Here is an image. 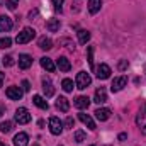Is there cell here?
Listing matches in <instances>:
<instances>
[{
	"label": "cell",
	"instance_id": "obj_1",
	"mask_svg": "<svg viewBox=\"0 0 146 146\" xmlns=\"http://www.w3.org/2000/svg\"><path fill=\"white\" fill-rule=\"evenodd\" d=\"M34 36H36V31H34L33 27H24L22 33L17 34L15 41H17V44H27L29 41H33V37Z\"/></svg>",
	"mask_w": 146,
	"mask_h": 146
},
{
	"label": "cell",
	"instance_id": "obj_2",
	"mask_svg": "<svg viewBox=\"0 0 146 146\" xmlns=\"http://www.w3.org/2000/svg\"><path fill=\"white\" fill-rule=\"evenodd\" d=\"M92 83V78H90V75L87 72H80L76 75V80H75V85H76V88H80V90H85L88 85Z\"/></svg>",
	"mask_w": 146,
	"mask_h": 146
},
{
	"label": "cell",
	"instance_id": "obj_3",
	"mask_svg": "<svg viewBox=\"0 0 146 146\" xmlns=\"http://www.w3.org/2000/svg\"><path fill=\"white\" fill-rule=\"evenodd\" d=\"M29 121H31V114H29V110L26 109V107H19V109L15 110V122L27 124Z\"/></svg>",
	"mask_w": 146,
	"mask_h": 146
},
{
	"label": "cell",
	"instance_id": "obj_4",
	"mask_svg": "<svg viewBox=\"0 0 146 146\" xmlns=\"http://www.w3.org/2000/svg\"><path fill=\"white\" fill-rule=\"evenodd\" d=\"M136 124L139 126L141 133L146 136V104H143V107H141L139 114H138V117H136Z\"/></svg>",
	"mask_w": 146,
	"mask_h": 146
},
{
	"label": "cell",
	"instance_id": "obj_5",
	"mask_svg": "<svg viewBox=\"0 0 146 146\" xmlns=\"http://www.w3.org/2000/svg\"><path fill=\"white\" fill-rule=\"evenodd\" d=\"M126 85H127V78H126V76H117V78L112 80V83H110V90H112V92H121Z\"/></svg>",
	"mask_w": 146,
	"mask_h": 146
},
{
	"label": "cell",
	"instance_id": "obj_6",
	"mask_svg": "<svg viewBox=\"0 0 146 146\" xmlns=\"http://www.w3.org/2000/svg\"><path fill=\"white\" fill-rule=\"evenodd\" d=\"M49 131H51L54 136L61 134V131H63V122H61L58 117H51V119H49Z\"/></svg>",
	"mask_w": 146,
	"mask_h": 146
},
{
	"label": "cell",
	"instance_id": "obj_7",
	"mask_svg": "<svg viewBox=\"0 0 146 146\" xmlns=\"http://www.w3.org/2000/svg\"><path fill=\"white\" fill-rule=\"evenodd\" d=\"M95 73H97V78H99V80H107L112 72H110V66H109V65L102 63V65H99V66L95 68Z\"/></svg>",
	"mask_w": 146,
	"mask_h": 146
},
{
	"label": "cell",
	"instance_id": "obj_8",
	"mask_svg": "<svg viewBox=\"0 0 146 146\" xmlns=\"http://www.w3.org/2000/svg\"><path fill=\"white\" fill-rule=\"evenodd\" d=\"M5 95H7L10 100H21V99H22V90L14 85V87H9V88L5 90Z\"/></svg>",
	"mask_w": 146,
	"mask_h": 146
},
{
	"label": "cell",
	"instance_id": "obj_9",
	"mask_svg": "<svg viewBox=\"0 0 146 146\" xmlns=\"http://www.w3.org/2000/svg\"><path fill=\"white\" fill-rule=\"evenodd\" d=\"M42 92H44L46 97H53L54 95V87H53L49 78H42Z\"/></svg>",
	"mask_w": 146,
	"mask_h": 146
},
{
	"label": "cell",
	"instance_id": "obj_10",
	"mask_svg": "<svg viewBox=\"0 0 146 146\" xmlns=\"http://www.w3.org/2000/svg\"><path fill=\"white\" fill-rule=\"evenodd\" d=\"M12 29V19L7 15H0V31L2 33H9Z\"/></svg>",
	"mask_w": 146,
	"mask_h": 146
},
{
	"label": "cell",
	"instance_id": "obj_11",
	"mask_svg": "<svg viewBox=\"0 0 146 146\" xmlns=\"http://www.w3.org/2000/svg\"><path fill=\"white\" fill-rule=\"evenodd\" d=\"M41 66H42L46 72H49V73H53L54 70H56V65H54L53 60L48 58V56H42V58H41Z\"/></svg>",
	"mask_w": 146,
	"mask_h": 146
},
{
	"label": "cell",
	"instance_id": "obj_12",
	"mask_svg": "<svg viewBox=\"0 0 146 146\" xmlns=\"http://www.w3.org/2000/svg\"><path fill=\"white\" fill-rule=\"evenodd\" d=\"M106 100H107V92H106V88H104V87L97 88V90H95V97H94V102H97V104H104Z\"/></svg>",
	"mask_w": 146,
	"mask_h": 146
},
{
	"label": "cell",
	"instance_id": "obj_13",
	"mask_svg": "<svg viewBox=\"0 0 146 146\" xmlns=\"http://www.w3.org/2000/svg\"><path fill=\"white\" fill-rule=\"evenodd\" d=\"M31 65H33V58H31L29 54H21V56H19V68L27 70Z\"/></svg>",
	"mask_w": 146,
	"mask_h": 146
},
{
	"label": "cell",
	"instance_id": "obj_14",
	"mask_svg": "<svg viewBox=\"0 0 146 146\" xmlns=\"http://www.w3.org/2000/svg\"><path fill=\"white\" fill-rule=\"evenodd\" d=\"M75 107L76 109H87L88 107V104H90V99L88 97H85V95H80V97H76L75 99Z\"/></svg>",
	"mask_w": 146,
	"mask_h": 146
},
{
	"label": "cell",
	"instance_id": "obj_15",
	"mask_svg": "<svg viewBox=\"0 0 146 146\" xmlns=\"http://www.w3.org/2000/svg\"><path fill=\"white\" fill-rule=\"evenodd\" d=\"M56 107H58V110H61V112H68V110H70V102H68V99H66V97H58V99H56Z\"/></svg>",
	"mask_w": 146,
	"mask_h": 146
},
{
	"label": "cell",
	"instance_id": "obj_16",
	"mask_svg": "<svg viewBox=\"0 0 146 146\" xmlns=\"http://www.w3.org/2000/svg\"><path fill=\"white\" fill-rule=\"evenodd\" d=\"M27 141H29V136L26 133H19L14 138V146H27Z\"/></svg>",
	"mask_w": 146,
	"mask_h": 146
},
{
	"label": "cell",
	"instance_id": "obj_17",
	"mask_svg": "<svg viewBox=\"0 0 146 146\" xmlns=\"http://www.w3.org/2000/svg\"><path fill=\"white\" fill-rule=\"evenodd\" d=\"M78 119L85 124V126H88V129H95V122H94V119L88 115V114H83V112H80L78 114Z\"/></svg>",
	"mask_w": 146,
	"mask_h": 146
},
{
	"label": "cell",
	"instance_id": "obj_18",
	"mask_svg": "<svg viewBox=\"0 0 146 146\" xmlns=\"http://www.w3.org/2000/svg\"><path fill=\"white\" fill-rule=\"evenodd\" d=\"M56 65H58V68H60L61 72H70V68H72V65H70L68 58H65V56H60V58H58V61H56Z\"/></svg>",
	"mask_w": 146,
	"mask_h": 146
},
{
	"label": "cell",
	"instance_id": "obj_19",
	"mask_svg": "<svg viewBox=\"0 0 146 146\" xmlns=\"http://www.w3.org/2000/svg\"><path fill=\"white\" fill-rule=\"evenodd\" d=\"M33 102H34V106H37L39 109H42V110L49 109V104H48L46 99H42L41 95H34V97H33Z\"/></svg>",
	"mask_w": 146,
	"mask_h": 146
},
{
	"label": "cell",
	"instance_id": "obj_20",
	"mask_svg": "<svg viewBox=\"0 0 146 146\" xmlns=\"http://www.w3.org/2000/svg\"><path fill=\"white\" fill-rule=\"evenodd\" d=\"M102 7V0H88V12L90 14H97Z\"/></svg>",
	"mask_w": 146,
	"mask_h": 146
},
{
	"label": "cell",
	"instance_id": "obj_21",
	"mask_svg": "<svg viewBox=\"0 0 146 146\" xmlns=\"http://www.w3.org/2000/svg\"><path fill=\"white\" fill-rule=\"evenodd\" d=\"M95 117L99 119V121H107L110 117V109H97L95 110Z\"/></svg>",
	"mask_w": 146,
	"mask_h": 146
},
{
	"label": "cell",
	"instance_id": "obj_22",
	"mask_svg": "<svg viewBox=\"0 0 146 146\" xmlns=\"http://www.w3.org/2000/svg\"><path fill=\"white\" fill-rule=\"evenodd\" d=\"M46 29L51 31V33H56L60 29V19H49L46 22Z\"/></svg>",
	"mask_w": 146,
	"mask_h": 146
},
{
	"label": "cell",
	"instance_id": "obj_23",
	"mask_svg": "<svg viewBox=\"0 0 146 146\" xmlns=\"http://www.w3.org/2000/svg\"><path fill=\"white\" fill-rule=\"evenodd\" d=\"M39 48L49 51V49L53 48V41H51L49 37H41V39H39Z\"/></svg>",
	"mask_w": 146,
	"mask_h": 146
},
{
	"label": "cell",
	"instance_id": "obj_24",
	"mask_svg": "<svg viewBox=\"0 0 146 146\" xmlns=\"http://www.w3.org/2000/svg\"><path fill=\"white\" fill-rule=\"evenodd\" d=\"M88 39H90V33H88V31H85V29H80V31H78V41H80L82 44H87Z\"/></svg>",
	"mask_w": 146,
	"mask_h": 146
},
{
	"label": "cell",
	"instance_id": "obj_25",
	"mask_svg": "<svg viewBox=\"0 0 146 146\" xmlns=\"http://www.w3.org/2000/svg\"><path fill=\"white\" fill-rule=\"evenodd\" d=\"M61 87H63V90H65V92H72V90H73V80L65 78V80L61 82Z\"/></svg>",
	"mask_w": 146,
	"mask_h": 146
},
{
	"label": "cell",
	"instance_id": "obj_26",
	"mask_svg": "<svg viewBox=\"0 0 146 146\" xmlns=\"http://www.w3.org/2000/svg\"><path fill=\"white\" fill-rule=\"evenodd\" d=\"M0 131H2V133H10V131H12V122H10V121L2 122V124H0Z\"/></svg>",
	"mask_w": 146,
	"mask_h": 146
},
{
	"label": "cell",
	"instance_id": "obj_27",
	"mask_svg": "<svg viewBox=\"0 0 146 146\" xmlns=\"http://www.w3.org/2000/svg\"><path fill=\"white\" fill-rule=\"evenodd\" d=\"M73 139H75L76 143H82V141H85V133H83V131H75V134H73Z\"/></svg>",
	"mask_w": 146,
	"mask_h": 146
},
{
	"label": "cell",
	"instance_id": "obj_28",
	"mask_svg": "<svg viewBox=\"0 0 146 146\" xmlns=\"http://www.w3.org/2000/svg\"><path fill=\"white\" fill-rule=\"evenodd\" d=\"M10 44H12V39H10V37H2V39H0V48H2V49L10 48Z\"/></svg>",
	"mask_w": 146,
	"mask_h": 146
},
{
	"label": "cell",
	"instance_id": "obj_29",
	"mask_svg": "<svg viewBox=\"0 0 146 146\" xmlns=\"http://www.w3.org/2000/svg\"><path fill=\"white\" fill-rule=\"evenodd\" d=\"M88 63H90V68L94 70V46H88Z\"/></svg>",
	"mask_w": 146,
	"mask_h": 146
},
{
	"label": "cell",
	"instance_id": "obj_30",
	"mask_svg": "<svg viewBox=\"0 0 146 146\" xmlns=\"http://www.w3.org/2000/svg\"><path fill=\"white\" fill-rule=\"evenodd\" d=\"M17 3H19V0H7V2H5L7 9H10V10H14V9L17 7Z\"/></svg>",
	"mask_w": 146,
	"mask_h": 146
},
{
	"label": "cell",
	"instance_id": "obj_31",
	"mask_svg": "<svg viewBox=\"0 0 146 146\" xmlns=\"http://www.w3.org/2000/svg\"><path fill=\"white\" fill-rule=\"evenodd\" d=\"M3 65H5V66H12V65H15V61H14L12 56H5V58H3Z\"/></svg>",
	"mask_w": 146,
	"mask_h": 146
},
{
	"label": "cell",
	"instance_id": "obj_32",
	"mask_svg": "<svg viewBox=\"0 0 146 146\" xmlns=\"http://www.w3.org/2000/svg\"><path fill=\"white\" fill-rule=\"evenodd\" d=\"M63 2H65V0H53V7H54V10H60V12H61V5H63Z\"/></svg>",
	"mask_w": 146,
	"mask_h": 146
},
{
	"label": "cell",
	"instance_id": "obj_33",
	"mask_svg": "<svg viewBox=\"0 0 146 146\" xmlns=\"http://www.w3.org/2000/svg\"><path fill=\"white\" fill-rule=\"evenodd\" d=\"M127 68V60H121L119 61V70H126Z\"/></svg>",
	"mask_w": 146,
	"mask_h": 146
},
{
	"label": "cell",
	"instance_id": "obj_34",
	"mask_svg": "<svg viewBox=\"0 0 146 146\" xmlns=\"http://www.w3.org/2000/svg\"><path fill=\"white\" fill-rule=\"evenodd\" d=\"M29 88H31L29 82H27V80H24V82H22V90H24V92H29Z\"/></svg>",
	"mask_w": 146,
	"mask_h": 146
},
{
	"label": "cell",
	"instance_id": "obj_35",
	"mask_svg": "<svg viewBox=\"0 0 146 146\" xmlns=\"http://www.w3.org/2000/svg\"><path fill=\"white\" fill-rule=\"evenodd\" d=\"M73 124H75V121H73V117H68V119L65 121V126H66V127H73Z\"/></svg>",
	"mask_w": 146,
	"mask_h": 146
},
{
	"label": "cell",
	"instance_id": "obj_36",
	"mask_svg": "<svg viewBox=\"0 0 146 146\" xmlns=\"http://www.w3.org/2000/svg\"><path fill=\"white\" fill-rule=\"evenodd\" d=\"M117 139H119V141H124V139H127V134H126V133H121Z\"/></svg>",
	"mask_w": 146,
	"mask_h": 146
},
{
	"label": "cell",
	"instance_id": "obj_37",
	"mask_svg": "<svg viewBox=\"0 0 146 146\" xmlns=\"http://www.w3.org/2000/svg\"><path fill=\"white\" fill-rule=\"evenodd\" d=\"M78 2H80V0H75V7H72V10H75V12H78V9H80Z\"/></svg>",
	"mask_w": 146,
	"mask_h": 146
},
{
	"label": "cell",
	"instance_id": "obj_38",
	"mask_svg": "<svg viewBox=\"0 0 146 146\" xmlns=\"http://www.w3.org/2000/svg\"><path fill=\"white\" fill-rule=\"evenodd\" d=\"M3 78H5V73H0V87H2V83H3Z\"/></svg>",
	"mask_w": 146,
	"mask_h": 146
},
{
	"label": "cell",
	"instance_id": "obj_39",
	"mask_svg": "<svg viewBox=\"0 0 146 146\" xmlns=\"http://www.w3.org/2000/svg\"><path fill=\"white\" fill-rule=\"evenodd\" d=\"M34 15H37V10H33V12H31V14H29V17H31V19H33V17H34Z\"/></svg>",
	"mask_w": 146,
	"mask_h": 146
},
{
	"label": "cell",
	"instance_id": "obj_40",
	"mask_svg": "<svg viewBox=\"0 0 146 146\" xmlns=\"http://www.w3.org/2000/svg\"><path fill=\"white\" fill-rule=\"evenodd\" d=\"M2 114H3V109H2V107H0V117H2Z\"/></svg>",
	"mask_w": 146,
	"mask_h": 146
},
{
	"label": "cell",
	"instance_id": "obj_41",
	"mask_svg": "<svg viewBox=\"0 0 146 146\" xmlns=\"http://www.w3.org/2000/svg\"><path fill=\"white\" fill-rule=\"evenodd\" d=\"M0 146H7V145H3V143H0Z\"/></svg>",
	"mask_w": 146,
	"mask_h": 146
},
{
	"label": "cell",
	"instance_id": "obj_42",
	"mask_svg": "<svg viewBox=\"0 0 146 146\" xmlns=\"http://www.w3.org/2000/svg\"><path fill=\"white\" fill-rule=\"evenodd\" d=\"M34 146H39V145H34Z\"/></svg>",
	"mask_w": 146,
	"mask_h": 146
},
{
	"label": "cell",
	"instance_id": "obj_43",
	"mask_svg": "<svg viewBox=\"0 0 146 146\" xmlns=\"http://www.w3.org/2000/svg\"><path fill=\"white\" fill-rule=\"evenodd\" d=\"M0 3H2V0H0Z\"/></svg>",
	"mask_w": 146,
	"mask_h": 146
},
{
	"label": "cell",
	"instance_id": "obj_44",
	"mask_svg": "<svg viewBox=\"0 0 146 146\" xmlns=\"http://www.w3.org/2000/svg\"><path fill=\"white\" fill-rule=\"evenodd\" d=\"M60 146H63V145H60Z\"/></svg>",
	"mask_w": 146,
	"mask_h": 146
},
{
	"label": "cell",
	"instance_id": "obj_45",
	"mask_svg": "<svg viewBox=\"0 0 146 146\" xmlns=\"http://www.w3.org/2000/svg\"><path fill=\"white\" fill-rule=\"evenodd\" d=\"M92 146H94V145H92Z\"/></svg>",
	"mask_w": 146,
	"mask_h": 146
}]
</instances>
